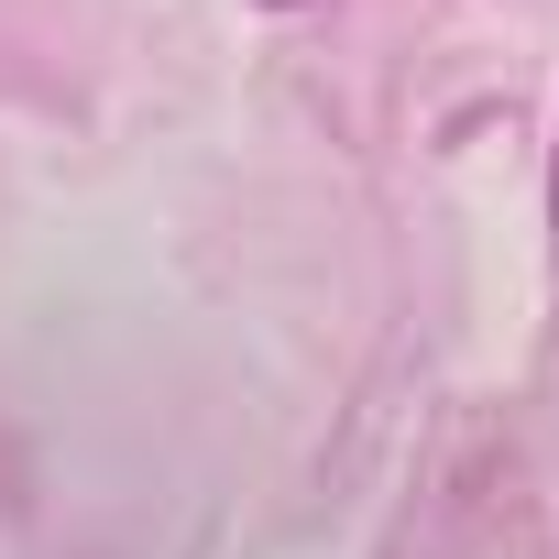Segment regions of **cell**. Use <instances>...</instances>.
Listing matches in <instances>:
<instances>
[{
    "instance_id": "cell-1",
    "label": "cell",
    "mask_w": 559,
    "mask_h": 559,
    "mask_svg": "<svg viewBox=\"0 0 559 559\" xmlns=\"http://www.w3.org/2000/svg\"><path fill=\"white\" fill-rule=\"evenodd\" d=\"M548 230H559V154H548Z\"/></svg>"
},
{
    "instance_id": "cell-2",
    "label": "cell",
    "mask_w": 559,
    "mask_h": 559,
    "mask_svg": "<svg viewBox=\"0 0 559 559\" xmlns=\"http://www.w3.org/2000/svg\"><path fill=\"white\" fill-rule=\"evenodd\" d=\"M263 12H308V0H263Z\"/></svg>"
}]
</instances>
